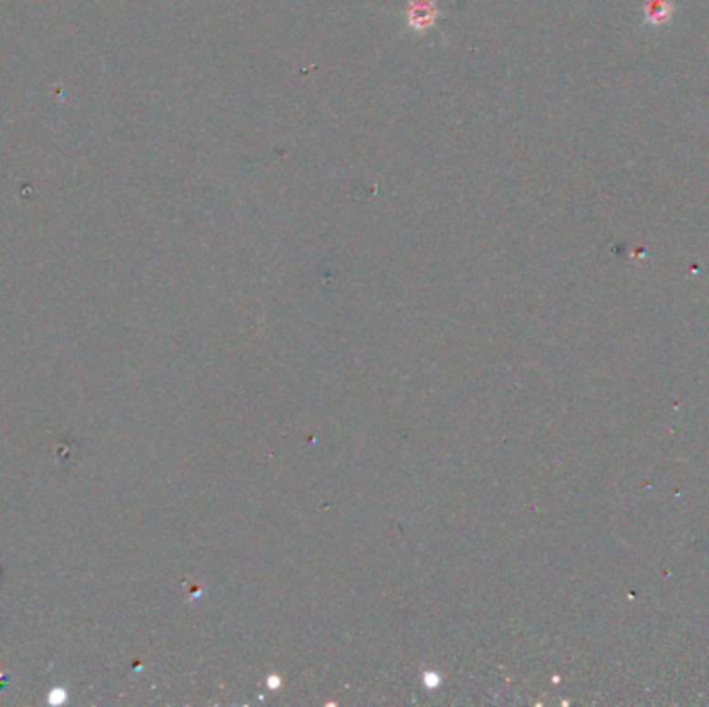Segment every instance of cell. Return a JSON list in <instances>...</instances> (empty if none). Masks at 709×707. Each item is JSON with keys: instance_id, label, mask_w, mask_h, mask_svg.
<instances>
[{"instance_id": "obj_1", "label": "cell", "mask_w": 709, "mask_h": 707, "mask_svg": "<svg viewBox=\"0 0 709 707\" xmlns=\"http://www.w3.org/2000/svg\"><path fill=\"white\" fill-rule=\"evenodd\" d=\"M403 17L407 27L415 34H426L440 21L442 11L438 0H405Z\"/></svg>"}, {"instance_id": "obj_2", "label": "cell", "mask_w": 709, "mask_h": 707, "mask_svg": "<svg viewBox=\"0 0 709 707\" xmlns=\"http://www.w3.org/2000/svg\"><path fill=\"white\" fill-rule=\"evenodd\" d=\"M674 15L672 0H645L643 17L647 26H664Z\"/></svg>"}]
</instances>
